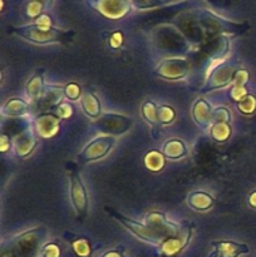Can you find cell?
<instances>
[{
    "mask_svg": "<svg viewBox=\"0 0 256 257\" xmlns=\"http://www.w3.org/2000/svg\"><path fill=\"white\" fill-rule=\"evenodd\" d=\"M133 3V5H136L137 8L141 9H146V8H152L157 7V5H163L165 2L162 0H131Z\"/></svg>",
    "mask_w": 256,
    "mask_h": 257,
    "instance_id": "603a6c76",
    "label": "cell"
},
{
    "mask_svg": "<svg viewBox=\"0 0 256 257\" xmlns=\"http://www.w3.org/2000/svg\"><path fill=\"white\" fill-rule=\"evenodd\" d=\"M223 257H237L241 253H246L248 251L247 246L238 245L235 242H216L213 243Z\"/></svg>",
    "mask_w": 256,
    "mask_h": 257,
    "instance_id": "2e32d148",
    "label": "cell"
},
{
    "mask_svg": "<svg viewBox=\"0 0 256 257\" xmlns=\"http://www.w3.org/2000/svg\"><path fill=\"white\" fill-rule=\"evenodd\" d=\"M142 115L153 128H156L158 124H161L160 118H158V108L156 107V104L153 102L147 100V102L143 104Z\"/></svg>",
    "mask_w": 256,
    "mask_h": 257,
    "instance_id": "d6986e66",
    "label": "cell"
},
{
    "mask_svg": "<svg viewBox=\"0 0 256 257\" xmlns=\"http://www.w3.org/2000/svg\"><path fill=\"white\" fill-rule=\"evenodd\" d=\"M59 125V118L53 117V115L45 114L38 118V132L42 137H50L54 135Z\"/></svg>",
    "mask_w": 256,
    "mask_h": 257,
    "instance_id": "4fadbf2b",
    "label": "cell"
},
{
    "mask_svg": "<svg viewBox=\"0 0 256 257\" xmlns=\"http://www.w3.org/2000/svg\"><path fill=\"white\" fill-rule=\"evenodd\" d=\"M188 68H190L188 60L173 58V59L163 60L156 69V74L165 79L176 80L185 77L188 72Z\"/></svg>",
    "mask_w": 256,
    "mask_h": 257,
    "instance_id": "8992f818",
    "label": "cell"
},
{
    "mask_svg": "<svg viewBox=\"0 0 256 257\" xmlns=\"http://www.w3.org/2000/svg\"><path fill=\"white\" fill-rule=\"evenodd\" d=\"M10 32L27 42L40 45L52 44V43L68 44L72 42L74 37L73 30L57 29V28L49 27L48 24H30L24 25V27L10 28Z\"/></svg>",
    "mask_w": 256,
    "mask_h": 257,
    "instance_id": "7a4b0ae2",
    "label": "cell"
},
{
    "mask_svg": "<svg viewBox=\"0 0 256 257\" xmlns=\"http://www.w3.org/2000/svg\"><path fill=\"white\" fill-rule=\"evenodd\" d=\"M133 124L131 118L115 113H108L102 115L93 122V125L98 128V131L105 133L107 136H120L127 133Z\"/></svg>",
    "mask_w": 256,
    "mask_h": 257,
    "instance_id": "5b68a950",
    "label": "cell"
},
{
    "mask_svg": "<svg viewBox=\"0 0 256 257\" xmlns=\"http://www.w3.org/2000/svg\"><path fill=\"white\" fill-rule=\"evenodd\" d=\"M28 103L18 98H13V99L8 100L5 105L3 107V115H8V117H20L24 114L28 110Z\"/></svg>",
    "mask_w": 256,
    "mask_h": 257,
    "instance_id": "9a60e30c",
    "label": "cell"
},
{
    "mask_svg": "<svg viewBox=\"0 0 256 257\" xmlns=\"http://www.w3.org/2000/svg\"><path fill=\"white\" fill-rule=\"evenodd\" d=\"M64 94L65 97L69 98V99L77 100L80 95V88L78 87L77 84H74V83H70V84H68L67 87H65Z\"/></svg>",
    "mask_w": 256,
    "mask_h": 257,
    "instance_id": "7402d4cb",
    "label": "cell"
},
{
    "mask_svg": "<svg viewBox=\"0 0 256 257\" xmlns=\"http://www.w3.org/2000/svg\"><path fill=\"white\" fill-rule=\"evenodd\" d=\"M187 153L188 151L185 143L182 141L177 140V138L167 141L163 146V155L167 158H171V160H180V158L187 156Z\"/></svg>",
    "mask_w": 256,
    "mask_h": 257,
    "instance_id": "7c38bea8",
    "label": "cell"
},
{
    "mask_svg": "<svg viewBox=\"0 0 256 257\" xmlns=\"http://www.w3.org/2000/svg\"><path fill=\"white\" fill-rule=\"evenodd\" d=\"M97 4L94 5L97 10L109 18H120L128 12V3L125 0H97Z\"/></svg>",
    "mask_w": 256,
    "mask_h": 257,
    "instance_id": "52a82bcc",
    "label": "cell"
},
{
    "mask_svg": "<svg viewBox=\"0 0 256 257\" xmlns=\"http://www.w3.org/2000/svg\"><path fill=\"white\" fill-rule=\"evenodd\" d=\"M35 145H37V142H35L34 137H33L29 132L23 133V135L20 136V137H18L17 140L18 155L24 157L28 153L32 152V150L35 147Z\"/></svg>",
    "mask_w": 256,
    "mask_h": 257,
    "instance_id": "ac0fdd59",
    "label": "cell"
},
{
    "mask_svg": "<svg viewBox=\"0 0 256 257\" xmlns=\"http://www.w3.org/2000/svg\"><path fill=\"white\" fill-rule=\"evenodd\" d=\"M115 142H117V140L113 136H100V137L94 138L78 155V162L88 163L102 160L114 147Z\"/></svg>",
    "mask_w": 256,
    "mask_h": 257,
    "instance_id": "277c9868",
    "label": "cell"
},
{
    "mask_svg": "<svg viewBox=\"0 0 256 257\" xmlns=\"http://www.w3.org/2000/svg\"><path fill=\"white\" fill-rule=\"evenodd\" d=\"M233 79V70L230 65H220L218 68H216L215 72L212 73V75L208 79L206 90H212L215 88L218 87H225L226 84L232 82Z\"/></svg>",
    "mask_w": 256,
    "mask_h": 257,
    "instance_id": "ba28073f",
    "label": "cell"
},
{
    "mask_svg": "<svg viewBox=\"0 0 256 257\" xmlns=\"http://www.w3.org/2000/svg\"><path fill=\"white\" fill-rule=\"evenodd\" d=\"M63 97V92L60 90V88H52L50 87L49 89H44L43 92V95H40L39 100V105H42L43 108L45 109H50L54 105H57L58 103L60 102Z\"/></svg>",
    "mask_w": 256,
    "mask_h": 257,
    "instance_id": "5bb4252c",
    "label": "cell"
},
{
    "mask_svg": "<svg viewBox=\"0 0 256 257\" xmlns=\"http://www.w3.org/2000/svg\"><path fill=\"white\" fill-rule=\"evenodd\" d=\"M105 212L112 216L115 221L128 228V231L137 236L138 238L143 241H148L151 243H160L166 241L177 233L178 228L175 223L168 221L165 215L158 212H153L148 216V220L146 225L138 223L131 218L124 217L123 215L118 213L114 208L105 207Z\"/></svg>",
    "mask_w": 256,
    "mask_h": 257,
    "instance_id": "6da1fadb",
    "label": "cell"
},
{
    "mask_svg": "<svg viewBox=\"0 0 256 257\" xmlns=\"http://www.w3.org/2000/svg\"><path fill=\"white\" fill-rule=\"evenodd\" d=\"M35 3L40 4L42 7H49L52 4V0H35Z\"/></svg>",
    "mask_w": 256,
    "mask_h": 257,
    "instance_id": "cb8c5ba5",
    "label": "cell"
},
{
    "mask_svg": "<svg viewBox=\"0 0 256 257\" xmlns=\"http://www.w3.org/2000/svg\"><path fill=\"white\" fill-rule=\"evenodd\" d=\"M43 85H44V80H43V72H38L32 79L28 82L27 85V93L33 100H38L40 98V95L43 94L44 89H43Z\"/></svg>",
    "mask_w": 256,
    "mask_h": 257,
    "instance_id": "e0dca14e",
    "label": "cell"
},
{
    "mask_svg": "<svg viewBox=\"0 0 256 257\" xmlns=\"http://www.w3.org/2000/svg\"><path fill=\"white\" fill-rule=\"evenodd\" d=\"M212 110H211V107L208 105L207 102H205L203 99H200L196 102V104L193 105L192 115L195 118L196 123L198 125H201L202 128L207 127L208 124L212 120Z\"/></svg>",
    "mask_w": 256,
    "mask_h": 257,
    "instance_id": "30bf717a",
    "label": "cell"
},
{
    "mask_svg": "<svg viewBox=\"0 0 256 257\" xmlns=\"http://www.w3.org/2000/svg\"><path fill=\"white\" fill-rule=\"evenodd\" d=\"M187 205L195 211H207L213 206V198L208 193L196 191L188 195Z\"/></svg>",
    "mask_w": 256,
    "mask_h": 257,
    "instance_id": "9c48e42d",
    "label": "cell"
},
{
    "mask_svg": "<svg viewBox=\"0 0 256 257\" xmlns=\"http://www.w3.org/2000/svg\"><path fill=\"white\" fill-rule=\"evenodd\" d=\"M146 166L152 171H160L165 166V161H163V157L160 153L152 151L146 157Z\"/></svg>",
    "mask_w": 256,
    "mask_h": 257,
    "instance_id": "ffe728a7",
    "label": "cell"
},
{
    "mask_svg": "<svg viewBox=\"0 0 256 257\" xmlns=\"http://www.w3.org/2000/svg\"><path fill=\"white\" fill-rule=\"evenodd\" d=\"M80 104H82L83 110H84V113L88 117H90L94 120L99 118L100 102L99 98H98L94 93H84V94L82 95V98H80Z\"/></svg>",
    "mask_w": 256,
    "mask_h": 257,
    "instance_id": "8fae6325",
    "label": "cell"
},
{
    "mask_svg": "<svg viewBox=\"0 0 256 257\" xmlns=\"http://www.w3.org/2000/svg\"><path fill=\"white\" fill-rule=\"evenodd\" d=\"M158 118H160V123L162 124H168V123L172 122L175 119V112L171 107H163L158 108Z\"/></svg>",
    "mask_w": 256,
    "mask_h": 257,
    "instance_id": "44dd1931",
    "label": "cell"
},
{
    "mask_svg": "<svg viewBox=\"0 0 256 257\" xmlns=\"http://www.w3.org/2000/svg\"><path fill=\"white\" fill-rule=\"evenodd\" d=\"M68 177H69L70 183V201H72L78 221L82 222L88 216L89 200H88L87 190H85V186L83 183L82 177H80L77 165H74L73 162L68 165Z\"/></svg>",
    "mask_w": 256,
    "mask_h": 257,
    "instance_id": "3957f363",
    "label": "cell"
},
{
    "mask_svg": "<svg viewBox=\"0 0 256 257\" xmlns=\"http://www.w3.org/2000/svg\"><path fill=\"white\" fill-rule=\"evenodd\" d=\"M207 2L212 3V4H217V3H218V2H220V0H207Z\"/></svg>",
    "mask_w": 256,
    "mask_h": 257,
    "instance_id": "d4e9b609",
    "label": "cell"
}]
</instances>
